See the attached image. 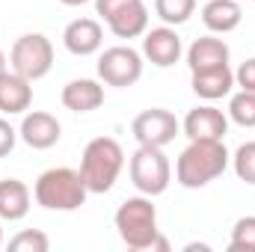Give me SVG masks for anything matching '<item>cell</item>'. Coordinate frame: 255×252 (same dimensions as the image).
<instances>
[{
  "instance_id": "cell-12",
  "label": "cell",
  "mask_w": 255,
  "mask_h": 252,
  "mask_svg": "<svg viewBox=\"0 0 255 252\" xmlns=\"http://www.w3.org/2000/svg\"><path fill=\"white\" fill-rule=\"evenodd\" d=\"M184 136L187 139H223L229 130V116L211 104L205 107H193L190 113L184 116Z\"/></svg>"
},
{
  "instance_id": "cell-5",
  "label": "cell",
  "mask_w": 255,
  "mask_h": 252,
  "mask_svg": "<svg viewBox=\"0 0 255 252\" xmlns=\"http://www.w3.org/2000/svg\"><path fill=\"white\" fill-rule=\"evenodd\" d=\"M172 181V166L163 154V148L139 145L130 157V184L142 196H160Z\"/></svg>"
},
{
  "instance_id": "cell-14",
  "label": "cell",
  "mask_w": 255,
  "mask_h": 252,
  "mask_svg": "<svg viewBox=\"0 0 255 252\" xmlns=\"http://www.w3.org/2000/svg\"><path fill=\"white\" fill-rule=\"evenodd\" d=\"M33 104V86L27 77H21L18 71H6L0 77V113L6 116H18L27 113Z\"/></svg>"
},
{
  "instance_id": "cell-27",
  "label": "cell",
  "mask_w": 255,
  "mask_h": 252,
  "mask_svg": "<svg viewBox=\"0 0 255 252\" xmlns=\"http://www.w3.org/2000/svg\"><path fill=\"white\" fill-rule=\"evenodd\" d=\"M184 250H187V252H196V250H199V252H208V244H187Z\"/></svg>"
},
{
  "instance_id": "cell-10",
  "label": "cell",
  "mask_w": 255,
  "mask_h": 252,
  "mask_svg": "<svg viewBox=\"0 0 255 252\" xmlns=\"http://www.w3.org/2000/svg\"><path fill=\"white\" fill-rule=\"evenodd\" d=\"M142 54L148 63H154L157 68H169L181 60V36L166 24V27H154L145 30L142 39Z\"/></svg>"
},
{
  "instance_id": "cell-11",
  "label": "cell",
  "mask_w": 255,
  "mask_h": 252,
  "mask_svg": "<svg viewBox=\"0 0 255 252\" xmlns=\"http://www.w3.org/2000/svg\"><path fill=\"white\" fill-rule=\"evenodd\" d=\"M18 133H21V139H24L30 148L45 151V148H51V145L60 142L63 127L57 122V116H51V113H45V110H33V113H24Z\"/></svg>"
},
{
  "instance_id": "cell-15",
  "label": "cell",
  "mask_w": 255,
  "mask_h": 252,
  "mask_svg": "<svg viewBox=\"0 0 255 252\" xmlns=\"http://www.w3.org/2000/svg\"><path fill=\"white\" fill-rule=\"evenodd\" d=\"M63 104L71 113H92L104 104V86L98 80L80 77L63 86Z\"/></svg>"
},
{
  "instance_id": "cell-21",
  "label": "cell",
  "mask_w": 255,
  "mask_h": 252,
  "mask_svg": "<svg viewBox=\"0 0 255 252\" xmlns=\"http://www.w3.org/2000/svg\"><path fill=\"white\" fill-rule=\"evenodd\" d=\"M196 9V0H154V12L163 24H184Z\"/></svg>"
},
{
  "instance_id": "cell-28",
  "label": "cell",
  "mask_w": 255,
  "mask_h": 252,
  "mask_svg": "<svg viewBox=\"0 0 255 252\" xmlns=\"http://www.w3.org/2000/svg\"><path fill=\"white\" fill-rule=\"evenodd\" d=\"M63 6H83V3H89V0H60Z\"/></svg>"
},
{
  "instance_id": "cell-31",
  "label": "cell",
  "mask_w": 255,
  "mask_h": 252,
  "mask_svg": "<svg viewBox=\"0 0 255 252\" xmlns=\"http://www.w3.org/2000/svg\"><path fill=\"white\" fill-rule=\"evenodd\" d=\"M253 3H255V0H253Z\"/></svg>"
},
{
  "instance_id": "cell-17",
  "label": "cell",
  "mask_w": 255,
  "mask_h": 252,
  "mask_svg": "<svg viewBox=\"0 0 255 252\" xmlns=\"http://www.w3.org/2000/svg\"><path fill=\"white\" fill-rule=\"evenodd\" d=\"M202 21L211 33H232L244 21V9L238 0H208L202 9Z\"/></svg>"
},
{
  "instance_id": "cell-1",
  "label": "cell",
  "mask_w": 255,
  "mask_h": 252,
  "mask_svg": "<svg viewBox=\"0 0 255 252\" xmlns=\"http://www.w3.org/2000/svg\"><path fill=\"white\" fill-rule=\"evenodd\" d=\"M229 166V151L223 139H190V145L178 154L175 178L187 190H199L217 181Z\"/></svg>"
},
{
  "instance_id": "cell-2",
  "label": "cell",
  "mask_w": 255,
  "mask_h": 252,
  "mask_svg": "<svg viewBox=\"0 0 255 252\" xmlns=\"http://www.w3.org/2000/svg\"><path fill=\"white\" fill-rule=\"evenodd\" d=\"M122 166H125V151L113 136H95L86 142L80 157V175L89 193H107L116 184Z\"/></svg>"
},
{
  "instance_id": "cell-6",
  "label": "cell",
  "mask_w": 255,
  "mask_h": 252,
  "mask_svg": "<svg viewBox=\"0 0 255 252\" xmlns=\"http://www.w3.org/2000/svg\"><path fill=\"white\" fill-rule=\"evenodd\" d=\"M9 63H12V71H18L30 83L33 80H42L54 68V45L42 33H27V36L15 39L12 54H9Z\"/></svg>"
},
{
  "instance_id": "cell-18",
  "label": "cell",
  "mask_w": 255,
  "mask_h": 252,
  "mask_svg": "<svg viewBox=\"0 0 255 252\" xmlns=\"http://www.w3.org/2000/svg\"><path fill=\"white\" fill-rule=\"evenodd\" d=\"M193 92L205 101H217L223 95L232 92L235 86V71L229 65H220V68H208V71H193Z\"/></svg>"
},
{
  "instance_id": "cell-26",
  "label": "cell",
  "mask_w": 255,
  "mask_h": 252,
  "mask_svg": "<svg viewBox=\"0 0 255 252\" xmlns=\"http://www.w3.org/2000/svg\"><path fill=\"white\" fill-rule=\"evenodd\" d=\"M15 142H18V130L9 125L6 119H0V157H6L15 148Z\"/></svg>"
},
{
  "instance_id": "cell-29",
  "label": "cell",
  "mask_w": 255,
  "mask_h": 252,
  "mask_svg": "<svg viewBox=\"0 0 255 252\" xmlns=\"http://www.w3.org/2000/svg\"><path fill=\"white\" fill-rule=\"evenodd\" d=\"M6 71H9V68H6V57H3V51H0V77H3Z\"/></svg>"
},
{
  "instance_id": "cell-24",
  "label": "cell",
  "mask_w": 255,
  "mask_h": 252,
  "mask_svg": "<svg viewBox=\"0 0 255 252\" xmlns=\"http://www.w3.org/2000/svg\"><path fill=\"white\" fill-rule=\"evenodd\" d=\"M235 175L241 181H247V184H255V139L244 142L235 151Z\"/></svg>"
},
{
  "instance_id": "cell-20",
  "label": "cell",
  "mask_w": 255,
  "mask_h": 252,
  "mask_svg": "<svg viewBox=\"0 0 255 252\" xmlns=\"http://www.w3.org/2000/svg\"><path fill=\"white\" fill-rule=\"evenodd\" d=\"M229 119L238 122L241 127H255V92L241 89L229 101Z\"/></svg>"
},
{
  "instance_id": "cell-9",
  "label": "cell",
  "mask_w": 255,
  "mask_h": 252,
  "mask_svg": "<svg viewBox=\"0 0 255 252\" xmlns=\"http://www.w3.org/2000/svg\"><path fill=\"white\" fill-rule=\"evenodd\" d=\"M178 119L169 113V110H163V107H151V110H142L136 119H133V125H130V133H133V139L139 142V145H154V148H163V145H169L175 136H178Z\"/></svg>"
},
{
  "instance_id": "cell-23",
  "label": "cell",
  "mask_w": 255,
  "mask_h": 252,
  "mask_svg": "<svg viewBox=\"0 0 255 252\" xmlns=\"http://www.w3.org/2000/svg\"><path fill=\"white\" fill-rule=\"evenodd\" d=\"M9 250H15V252H48L51 250V241H48L45 232L30 229V232H18V235L9 241Z\"/></svg>"
},
{
  "instance_id": "cell-4",
  "label": "cell",
  "mask_w": 255,
  "mask_h": 252,
  "mask_svg": "<svg viewBox=\"0 0 255 252\" xmlns=\"http://www.w3.org/2000/svg\"><path fill=\"white\" fill-rule=\"evenodd\" d=\"M116 232L128 250H151L157 238V211L151 205V196H133L119 205Z\"/></svg>"
},
{
  "instance_id": "cell-7",
  "label": "cell",
  "mask_w": 255,
  "mask_h": 252,
  "mask_svg": "<svg viewBox=\"0 0 255 252\" xmlns=\"http://www.w3.org/2000/svg\"><path fill=\"white\" fill-rule=\"evenodd\" d=\"M95 9L116 39H136L148 30V9L142 0H95Z\"/></svg>"
},
{
  "instance_id": "cell-16",
  "label": "cell",
  "mask_w": 255,
  "mask_h": 252,
  "mask_svg": "<svg viewBox=\"0 0 255 252\" xmlns=\"http://www.w3.org/2000/svg\"><path fill=\"white\" fill-rule=\"evenodd\" d=\"M187 65H190V71H208V68L229 65V45L223 39L202 36V39L193 42L190 51H187Z\"/></svg>"
},
{
  "instance_id": "cell-22",
  "label": "cell",
  "mask_w": 255,
  "mask_h": 252,
  "mask_svg": "<svg viewBox=\"0 0 255 252\" xmlns=\"http://www.w3.org/2000/svg\"><path fill=\"white\" fill-rule=\"evenodd\" d=\"M232 252H255V217H241L232 229Z\"/></svg>"
},
{
  "instance_id": "cell-25",
  "label": "cell",
  "mask_w": 255,
  "mask_h": 252,
  "mask_svg": "<svg viewBox=\"0 0 255 252\" xmlns=\"http://www.w3.org/2000/svg\"><path fill=\"white\" fill-rule=\"evenodd\" d=\"M235 83L241 89H247V92H255V57L247 60V63H241V68L235 71Z\"/></svg>"
},
{
  "instance_id": "cell-8",
  "label": "cell",
  "mask_w": 255,
  "mask_h": 252,
  "mask_svg": "<svg viewBox=\"0 0 255 252\" xmlns=\"http://www.w3.org/2000/svg\"><path fill=\"white\" fill-rule=\"evenodd\" d=\"M98 77L107 83V86H133L139 77H142V57L139 51H133L130 45H116V48H107L98 60Z\"/></svg>"
},
{
  "instance_id": "cell-3",
  "label": "cell",
  "mask_w": 255,
  "mask_h": 252,
  "mask_svg": "<svg viewBox=\"0 0 255 252\" xmlns=\"http://www.w3.org/2000/svg\"><path fill=\"white\" fill-rule=\"evenodd\" d=\"M33 196L42 208L48 211H77L86 196L89 187L80 175V169H68V166H57V169H48L39 175Z\"/></svg>"
},
{
  "instance_id": "cell-13",
  "label": "cell",
  "mask_w": 255,
  "mask_h": 252,
  "mask_svg": "<svg viewBox=\"0 0 255 252\" xmlns=\"http://www.w3.org/2000/svg\"><path fill=\"white\" fill-rule=\"evenodd\" d=\"M101 42H104V30H101V24L95 18H77V21H71L65 27V33H63V45L68 48V54H74V57L95 54L101 48Z\"/></svg>"
},
{
  "instance_id": "cell-30",
  "label": "cell",
  "mask_w": 255,
  "mask_h": 252,
  "mask_svg": "<svg viewBox=\"0 0 255 252\" xmlns=\"http://www.w3.org/2000/svg\"><path fill=\"white\" fill-rule=\"evenodd\" d=\"M0 247H3V229H0Z\"/></svg>"
},
{
  "instance_id": "cell-19",
  "label": "cell",
  "mask_w": 255,
  "mask_h": 252,
  "mask_svg": "<svg viewBox=\"0 0 255 252\" xmlns=\"http://www.w3.org/2000/svg\"><path fill=\"white\" fill-rule=\"evenodd\" d=\"M30 211V187L18 178H3L0 181V220L18 223Z\"/></svg>"
}]
</instances>
